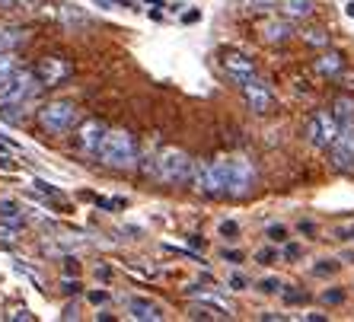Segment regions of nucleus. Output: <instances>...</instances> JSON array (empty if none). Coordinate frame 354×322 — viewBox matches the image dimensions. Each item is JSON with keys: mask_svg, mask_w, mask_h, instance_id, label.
I'll return each instance as SVG.
<instances>
[{"mask_svg": "<svg viewBox=\"0 0 354 322\" xmlns=\"http://www.w3.org/2000/svg\"><path fill=\"white\" fill-rule=\"evenodd\" d=\"M192 169H195V163L189 160V153H182L176 147L160 150L150 163V176H157L163 185H185L192 179Z\"/></svg>", "mask_w": 354, "mask_h": 322, "instance_id": "nucleus-1", "label": "nucleus"}, {"mask_svg": "<svg viewBox=\"0 0 354 322\" xmlns=\"http://www.w3.org/2000/svg\"><path fill=\"white\" fill-rule=\"evenodd\" d=\"M99 160L109 169H134L138 166V144L131 131H106V141L99 147Z\"/></svg>", "mask_w": 354, "mask_h": 322, "instance_id": "nucleus-2", "label": "nucleus"}, {"mask_svg": "<svg viewBox=\"0 0 354 322\" xmlns=\"http://www.w3.org/2000/svg\"><path fill=\"white\" fill-rule=\"evenodd\" d=\"M223 169H227V195L230 198H246L249 191L256 189L259 173L252 160L246 157H223Z\"/></svg>", "mask_w": 354, "mask_h": 322, "instance_id": "nucleus-3", "label": "nucleus"}, {"mask_svg": "<svg viewBox=\"0 0 354 322\" xmlns=\"http://www.w3.org/2000/svg\"><path fill=\"white\" fill-rule=\"evenodd\" d=\"M192 182L198 191H205L211 198H223L227 195V169H223V157L211 160V163H198L192 169Z\"/></svg>", "mask_w": 354, "mask_h": 322, "instance_id": "nucleus-4", "label": "nucleus"}, {"mask_svg": "<svg viewBox=\"0 0 354 322\" xmlns=\"http://www.w3.org/2000/svg\"><path fill=\"white\" fill-rule=\"evenodd\" d=\"M35 86H39V77L35 70H17L10 77L3 86H0V108H10V106H26L32 100Z\"/></svg>", "mask_w": 354, "mask_h": 322, "instance_id": "nucleus-5", "label": "nucleus"}, {"mask_svg": "<svg viewBox=\"0 0 354 322\" xmlns=\"http://www.w3.org/2000/svg\"><path fill=\"white\" fill-rule=\"evenodd\" d=\"M39 124L48 134H67L77 124V106L67 100L48 102V106L39 108Z\"/></svg>", "mask_w": 354, "mask_h": 322, "instance_id": "nucleus-6", "label": "nucleus"}, {"mask_svg": "<svg viewBox=\"0 0 354 322\" xmlns=\"http://www.w3.org/2000/svg\"><path fill=\"white\" fill-rule=\"evenodd\" d=\"M338 118L332 115V112H316V115H310V122H306V141L313 144L316 150H329L332 141L338 138Z\"/></svg>", "mask_w": 354, "mask_h": 322, "instance_id": "nucleus-7", "label": "nucleus"}, {"mask_svg": "<svg viewBox=\"0 0 354 322\" xmlns=\"http://www.w3.org/2000/svg\"><path fill=\"white\" fill-rule=\"evenodd\" d=\"M329 157L338 173H354V122L338 128V138L332 141Z\"/></svg>", "mask_w": 354, "mask_h": 322, "instance_id": "nucleus-8", "label": "nucleus"}, {"mask_svg": "<svg viewBox=\"0 0 354 322\" xmlns=\"http://www.w3.org/2000/svg\"><path fill=\"white\" fill-rule=\"evenodd\" d=\"M243 90V96H246V106L256 112V115H268L274 108V96H272V90L265 86V80H259V77H252L249 83H243L239 86Z\"/></svg>", "mask_w": 354, "mask_h": 322, "instance_id": "nucleus-9", "label": "nucleus"}, {"mask_svg": "<svg viewBox=\"0 0 354 322\" xmlns=\"http://www.w3.org/2000/svg\"><path fill=\"white\" fill-rule=\"evenodd\" d=\"M106 124L96 122V118H90V122H83L80 128H77V147L83 150V153H90V157H99V147H102V141H106Z\"/></svg>", "mask_w": 354, "mask_h": 322, "instance_id": "nucleus-10", "label": "nucleus"}, {"mask_svg": "<svg viewBox=\"0 0 354 322\" xmlns=\"http://www.w3.org/2000/svg\"><path fill=\"white\" fill-rule=\"evenodd\" d=\"M71 74H74V67H71L67 58H45L35 67V77H39L41 86H61Z\"/></svg>", "mask_w": 354, "mask_h": 322, "instance_id": "nucleus-11", "label": "nucleus"}, {"mask_svg": "<svg viewBox=\"0 0 354 322\" xmlns=\"http://www.w3.org/2000/svg\"><path fill=\"white\" fill-rule=\"evenodd\" d=\"M223 70H227V77H230L236 86H243V83H249L256 77L252 58H249V55H239V51H227V55H223Z\"/></svg>", "mask_w": 354, "mask_h": 322, "instance_id": "nucleus-12", "label": "nucleus"}, {"mask_svg": "<svg viewBox=\"0 0 354 322\" xmlns=\"http://www.w3.org/2000/svg\"><path fill=\"white\" fill-rule=\"evenodd\" d=\"M124 310H128V316L138 322H160L166 316L163 306L150 297H128L124 300Z\"/></svg>", "mask_w": 354, "mask_h": 322, "instance_id": "nucleus-13", "label": "nucleus"}, {"mask_svg": "<svg viewBox=\"0 0 354 322\" xmlns=\"http://www.w3.org/2000/svg\"><path fill=\"white\" fill-rule=\"evenodd\" d=\"M290 35H294V29H290L288 23H281V19H268V23L262 26V39L265 41H288Z\"/></svg>", "mask_w": 354, "mask_h": 322, "instance_id": "nucleus-14", "label": "nucleus"}, {"mask_svg": "<svg viewBox=\"0 0 354 322\" xmlns=\"http://www.w3.org/2000/svg\"><path fill=\"white\" fill-rule=\"evenodd\" d=\"M281 7L290 19H306L313 17V0H281Z\"/></svg>", "mask_w": 354, "mask_h": 322, "instance_id": "nucleus-15", "label": "nucleus"}, {"mask_svg": "<svg viewBox=\"0 0 354 322\" xmlns=\"http://www.w3.org/2000/svg\"><path fill=\"white\" fill-rule=\"evenodd\" d=\"M23 41H26V32H23V29H0V55L13 51L17 45H23Z\"/></svg>", "mask_w": 354, "mask_h": 322, "instance_id": "nucleus-16", "label": "nucleus"}, {"mask_svg": "<svg viewBox=\"0 0 354 322\" xmlns=\"http://www.w3.org/2000/svg\"><path fill=\"white\" fill-rule=\"evenodd\" d=\"M332 115L338 118V124L354 122V100H351V96H338V100H335V108H332Z\"/></svg>", "mask_w": 354, "mask_h": 322, "instance_id": "nucleus-17", "label": "nucleus"}, {"mask_svg": "<svg viewBox=\"0 0 354 322\" xmlns=\"http://www.w3.org/2000/svg\"><path fill=\"white\" fill-rule=\"evenodd\" d=\"M316 67H319V74H326V77H335L338 70H342V55H335V51H329V55H322V58L316 61Z\"/></svg>", "mask_w": 354, "mask_h": 322, "instance_id": "nucleus-18", "label": "nucleus"}, {"mask_svg": "<svg viewBox=\"0 0 354 322\" xmlns=\"http://www.w3.org/2000/svg\"><path fill=\"white\" fill-rule=\"evenodd\" d=\"M17 70H19V61L13 58V55H0V86L17 74Z\"/></svg>", "mask_w": 354, "mask_h": 322, "instance_id": "nucleus-19", "label": "nucleus"}, {"mask_svg": "<svg viewBox=\"0 0 354 322\" xmlns=\"http://www.w3.org/2000/svg\"><path fill=\"white\" fill-rule=\"evenodd\" d=\"M332 240H338V243L354 240V220H348V223H335V227H332Z\"/></svg>", "mask_w": 354, "mask_h": 322, "instance_id": "nucleus-20", "label": "nucleus"}, {"mask_svg": "<svg viewBox=\"0 0 354 322\" xmlns=\"http://www.w3.org/2000/svg\"><path fill=\"white\" fill-rule=\"evenodd\" d=\"M338 272V262L335 258H319V265H313V274L316 278H326V274H335Z\"/></svg>", "mask_w": 354, "mask_h": 322, "instance_id": "nucleus-21", "label": "nucleus"}, {"mask_svg": "<svg viewBox=\"0 0 354 322\" xmlns=\"http://www.w3.org/2000/svg\"><path fill=\"white\" fill-rule=\"evenodd\" d=\"M265 236H268L272 243H284V240H288V227H281V223H272V227L265 230Z\"/></svg>", "mask_w": 354, "mask_h": 322, "instance_id": "nucleus-22", "label": "nucleus"}, {"mask_svg": "<svg viewBox=\"0 0 354 322\" xmlns=\"http://www.w3.org/2000/svg\"><path fill=\"white\" fill-rule=\"evenodd\" d=\"M259 290H262V294H278V290H284V284H281L278 278H262V281H259Z\"/></svg>", "mask_w": 354, "mask_h": 322, "instance_id": "nucleus-23", "label": "nucleus"}, {"mask_svg": "<svg viewBox=\"0 0 354 322\" xmlns=\"http://www.w3.org/2000/svg\"><path fill=\"white\" fill-rule=\"evenodd\" d=\"M0 217L19 220V207H17V201H0Z\"/></svg>", "mask_w": 354, "mask_h": 322, "instance_id": "nucleus-24", "label": "nucleus"}, {"mask_svg": "<svg viewBox=\"0 0 354 322\" xmlns=\"http://www.w3.org/2000/svg\"><path fill=\"white\" fill-rule=\"evenodd\" d=\"M227 284H230L233 290H246V287H249V278H246V274H239V272H236V274H230V281H227Z\"/></svg>", "mask_w": 354, "mask_h": 322, "instance_id": "nucleus-25", "label": "nucleus"}, {"mask_svg": "<svg viewBox=\"0 0 354 322\" xmlns=\"http://www.w3.org/2000/svg\"><path fill=\"white\" fill-rule=\"evenodd\" d=\"M236 233H239V227L233 220H223L221 223V236H227V240H236Z\"/></svg>", "mask_w": 354, "mask_h": 322, "instance_id": "nucleus-26", "label": "nucleus"}, {"mask_svg": "<svg viewBox=\"0 0 354 322\" xmlns=\"http://www.w3.org/2000/svg\"><path fill=\"white\" fill-rule=\"evenodd\" d=\"M304 256V249L297 246V243H288V246H284V258H288V262H294V258H300Z\"/></svg>", "mask_w": 354, "mask_h": 322, "instance_id": "nucleus-27", "label": "nucleus"}, {"mask_svg": "<svg viewBox=\"0 0 354 322\" xmlns=\"http://www.w3.org/2000/svg\"><path fill=\"white\" fill-rule=\"evenodd\" d=\"M256 258L262 265H272V262H278V252L274 249H262V252H256Z\"/></svg>", "mask_w": 354, "mask_h": 322, "instance_id": "nucleus-28", "label": "nucleus"}, {"mask_svg": "<svg viewBox=\"0 0 354 322\" xmlns=\"http://www.w3.org/2000/svg\"><path fill=\"white\" fill-rule=\"evenodd\" d=\"M249 10H268V7H274V0H243Z\"/></svg>", "mask_w": 354, "mask_h": 322, "instance_id": "nucleus-29", "label": "nucleus"}, {"mask_svg": "<svg viewBox=\"0 0 354 322\" xmlns=\"http://www.w3.org/2000/svg\"><path fill=\"white\" fill-rule=\"evenodd\" d=\"M284 300H288V303H304L306 294L304 290H284Z\"/></svg>", "mask_w": 354, "mask_h": 322, "instance_id": "nucleus-30", "label": "nucleus"}, {"mask_svg": "<svg viewBox=\"0 0 354 322\" xmlns=\"http://www.w3.org/2000/svg\"><path fill=\"white\" fill-rule=\"evenodd\" d=\"M322 300H326V303H342V300H345V294H342V290H326V294H322Z\"/></svg>", "mask_w": 354, "mask_h": 322, "instance_id": "nucleus-31", "label": "nucleus"}, {"mask_svg": "<svg viewBox=\"0 0 354 322\" xmlns=\"http://www.w3.org/2000/svg\"><path fill=\"white\" fill-rule=\"evenodd\" d=\"M297 230L306 233V236H313V233H316V223L313 220H300V223H297Z\"/></svg>", "mask_w": 354, "mask_h": 322, "instance_id": "nucleus-32", "label": "nucleus"}, {"mask_svg": "<svg viewBox=\"0 0 354 322\" xmlns=\"http://www.w3.org/2000/svg\"><path fill=\"white\" fill-rule=\"evenodd\" d=\"M35 189H39V191H45V195H58V189H51L48 182H41V179H35Z\"/></svg>", "mask_w": 354, "mask_h": 322, "instance_id": "nucleus-33", "label": "nucleus"}, {"mask_svg": "<svg viewBox=\"0 0 354 322\" xmlns=\"http://www.w3.org/2000/svg\"><path fill=\"white\" fill-rule=\"evenodd\" d=\"M223 258H227V262H239L243 252H236V249H223Z\"/></svg>", "mask_w": 354, "mask_h": 322, "instance_id": "nucleus-34", "label": "nucleus"}, {"mask_svg": "<svg viewBox=\"0 0 354 322\" xmlns=\"http://www.w3.org/2000/svg\"><path fill=\"white\" fill-rule=\"evenodd\" d=\"M90 300H93V303H106V300H109V294H106V290H93V294H90Z\"/></svg>", "mask_w": 354, "mask_h": 322, "instance_id": "nucleus-35", "label": "nucleus"}, {"mask_svg": "<svg viewBox=\"0 0 354 322\" xmlns=\"http://www.w3.org/2000/svg\"><path fill=\"white\" fill-rule=\"evenodd\" d=\"M61 287H64V294H77V290H80V284H71V281H64V284H61Z\"/></svg>", "mask_w": 354, "mask_h": 322, "instance_id": "nucleus-36", "label": "nucleus"}, {"mask_svg": "<svg viewBox=\"0 0 354 322\" xmlns=\"http://www.w3.org/2000/svg\"><path fill=\"white\" fill-rule=\"evenodd\" d=\"M304 319H306V322H326V316H322V313H306Z\"/></svg>", "mask_w": 354, "mask_h": 322, "instance_id": "nucleus-37", "label": "nucleus"}, {"mask_svg": "<svg viewBox=\"0 0 354 322\" xmlns=\"http://www.w3.org/2000/svg\"><path fill=\"white\" fill-rule=\"evenodd\" d=\"M96 278H102V281H109V278H112V272H109V268H96Z\"/></svg>", "mask_w": 354, "mask_h": 322, "instance_id": "nucleus-38", "label": "nucleus"}, {"mask_svg": "<svg viewBox=\"0 0 354 322\" xmlns=\"http://www.w3.org/2000/svg\"><path fill=\"white\" fill-rule=\"evenodd\" d=\"M262 319H265V322H272V319H284V316H281V313H262Z\"/></svg>", "mask_w": 354, "mask_h": 322, "instance_id": "nucleus-39", "label": "nucleus"}, {"mask_svg": "<svg viewBox=\"0 0 354 322\" xmlns=\"http://www.w3.org/2000/svg\"><path fill=\"white\" fill-rule=\"evenodd\" d=\"M17 3H19V0H0V7H3V10H10V7H17Z\"/></svg>", "mask_w": 354, "mask_h": 322, "instance_id": "nucleus-40", "label": "nucleus"}, {"mask_svg": "<svg viewBox=\"0 0 354 322\" xmlns=\"http://www.w3.org/2000/svg\"><path fill=\"white\" fill-rule=\"evenodd\" d=\"M348 17H351V19H354V3H348Z\"/></svg>", "mask_w": 354, "mask_h": 322, "instance_id": "nucleus-41", "label": "nucleus"}]
</instances>
